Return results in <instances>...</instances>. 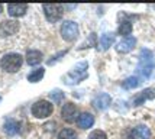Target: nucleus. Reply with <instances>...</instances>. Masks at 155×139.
Returning <instances> with one entry per match:
<instances>
[{
  "instance_id": "obj_1",
  "label": "nucleus",
  "mask_w": 155,
  "mask_h": 139,
  "mask_svg": "<svg viewBox=\"0 0 155 139\" xmlns=\"http://www.w3.org/2000/svg\"><path fill=\"white\" fill-rule=\"evenodd\" d=\"M154 70V52L151 49L143 48L139 55V64H138V73L142 78H148Z\"/></svg>"
},
{
  "instance_id": "obj_2",
  "label": "nucleus",
  "mask_w": 155,
  "mask_h": 139,
  "mask_svg": "<svg viewBox=\"0 0 155 139\" xmlns=\"http://www.w3.org/2000/svg\"><path fill=\"white\" fill-rule=\"evenodd\" d=\"M22 64H23L22 55H20V54H16V52L6 54V55L0 60V67H2V70H5L6 73H16V71H19Z\"/></svg>"
},
{
  "instance_id": "obj_3",
  "label": "nucleus",
  "mask_w": 155,
  "mask_h": 139,
  "mask_svg": "<svg viewBox=\"0 0 155 139\" xmlns=\"http://www.w3.org/2000/svg\"><path fill=\"white\" fill-rule=\"evenodd\" d=\"M87 77V62L84 61V62H81L78 65H75L70 73L64 77V81L67 83V84H77V83H80L83 78H86Z\"/></svg>"
},
{
  "instance_id": "obj_4",
  "label": "nucleus",
  "mask_w": 155,
  "mask_h": 139,
  "mask_svg": "<svg viewBox=\"0 0 155 139\" xmlns=\"http://www.w3.org/2000/svg\"><path fill=\"white\" fill-rule=\"evenodd\" d=\"M52 112H54V106H52V103H49L47 100H38L32 106V114L38 119L48 117V116H51Z\"/></svg>"
},
{
  "instance_id": "obj_5",
  "label": "nucleus",
  "mask_w": 155,
  "mask_h": 139,
  "mask_svg": "<svg viewBox=\"0 0 155 139\" xmlns=\"http://www.w3.org/2000/svg\"><path fill=\"white\" fill-rule=\"evenodd\" d=\"M61 35L68 42H73L78 38V25L73 20H65L61 26Z\"/></svg>"
},
{
  "instance_id": "obj_6",
  "label": "nucleus",
  "mask_w": 155,
  "mask_h": 139,
  "mask_svg": "<svg viewBox=\"0 0 155 139\" xmlns=\"http://www.w3.org/2000/svg\"><path fill=\"white\" fill-rule=\"evenodd\" d=\"M44 12H45V16H47V20L54 23L57 20H60L62 18V6L61 5H44Z\"/></svg>"
},
{
  "instance_id": "obj_7",
  "label": "nucleus",
  "mask_w": 155,
  "mask_h": 139,
  "mask_svg": "<svg viewBox=\"0 0 155 139\" xmlns=\"http://www.w3.org/2000/svg\"><path fill=\"white\" fill-rule=\"evenodd\" d=\"M61 116L62 119L65 120L67 123H73L75 120L78 119V110H77V106L74 103H65L62 106V110H61Z\"/></svg>"
},
{
  "instance_id": "obj_8",
  "label": "nucleus",
  "mask_w": 155,
  "mask_h": 139,
  "mask_svg": "<svg viewBox=\"0 0 155 139\" xmlns=\"http://www.w3.org/2000/svg\"><path fill=\"white\" fill-rule=\"evenodd\" d=\"M19 31L18 20H3L0 22V36H10Z\"/></svg>"
},
{
  "instance_id": "obj_9",
  "label": "nucleus",
  "mask_w": 155,
  "mask_h": 139,
  "mask_svg": "<svg viewBox=\"0 0 155 139\" xmlns=\"http://www.w3.org/2000/svg\"><path fill=\"white\" fill-rule=\"evenodd\" d=\"M136 45V38L135 36H126L116 45V51L120 54H126V52H130Z\"/></svg>"
},
{
  "instance_id": "obj_10",
  "label": "nucleus",
  "mask_w": 155,
  "mask_h": 139,
  "mask_svg": "<svg viewBox=\"0 0 155 139\" xmlns=\"http://www.w3.org/2000/svg\"><path fill=\"white\" fill-rule=\"evenodd\" d=\"M28 10V5L25 3H10L7 5V12L12 18H20L26 13Z\"/></svg>"
},
{
  "instance_id": "obj_11",
  "label": "nucleus",
  "mask_w": 155,
  "mask_h": 139,
  "mask_svg": "<svg viewBox=\"0 0 155 139\" xmlns=\"http://www.w3.org/2000/svg\"><path fill=\"white\" fill-rule=\"evenodd\" d=\"M130 138L132 139H149L151 138V131H149L148 126L145 125H139L135 126L130 132Z\"/></svg>"
},
{
  "instance_id": "obj_12",
  "label": "nucleus",
  "mask_w": 155,
  "mask_h": 139,
  "mask_svg": "<svg viewBox=\"0 0 155 139\" xmlns=\"http://www.w3.org/2000/svg\"><path fill=\"white\" fill-rule=\"evenodd\" d=\"M110 103H112V97L109 96L107 93H101L99 94L94 100H93V104L97 110H104V109H107L110 106Z\"/></svg>"
},
{
  "instance_id": "obj_13",
  "label": "nucleus",
  "mask_w": 155,
  "mask_h": 139,
  "mask_svg": "<svg viewBox=\"0 0 155 139\" xmlns=\"http://www.w3.org/2000/svg\"><path fill=\"white\" fill-rule=\"evenodd\" d=\"M152 99H155V88H147V90L141 91L134 99V104L135 106H141L145 100H152Z\"/></svg>"
},
{
  "instance_id": "obj_14",
  "label": "nucleus",
  "mask_w": 155,
  "mask_h": 139,
  "mask_svg": "<svg viewBox=\"0 0 155 139\" xmlns=\"http://www.w3.org/2000/svg\"><path fill=\"white\" fill-rule=\"evenodd\" d=\"M42 60H44V55L38 49H31V51L26 52V62L29 65H38V64L42 62Z\"/></svg>"
},
{
  "instance_id": "obj_15",
  "label": "nucleus",
  "mask_w": 155,
  "mask_h": 139,
  "mask_svg": "<svg viewBox=\"0 0 155 139\" xmlns=\"http://www.w3.org/2000/svg\"><path fill=\"white\" fill-rule=\"evenodd\" d=\"M77 123H78V126H80L81 129H88L94 123V117L90 113H81L80 116H78V119H77Z\"/></svg>"
},
{
  "instance_id": "obj_16",
  "label": "nucleus",
  "mask_w": 155,
  "mask_h": 139,
  "mask_svg": "<svg viewBox=\"0 0 155 139\" xmlns=\"http://www.w3.org/2000/svg\"><path fill=\"white\" fill-rule=\"evenodd\" d=\"M3 129H5V132L7 135H10V136H13L16 133H19L20 131V123L19 122H16V120H7L5 126H3Z\"/></svg>"
},
{
  "instance_id": "obj_17",
  "label": "nucleus",
  "mask_w": 155,
  "mask_h": 139,
  "mask_svg": "<svg viewBox=\"0 0 155 139\" xmlns=\"http://www.w3.org/2000/svg\"><path fill=\"white\" fill-rule=\"evenodd\" d=\"M113 42H115V35L113 33H104V35H101L100 38V49L101 51H106L109 49L110 46L113 45Z\"/></svg>"
},
{
  "instance_id": "obj_18",
  "label": "nucleus",
  "mask_w": 155,
  "mask_h": 139,
  "mask_svg": "<svg viewBox=\"0 0 155 139\" xmlns=\"http://www.w3.org/2000/svg\"><path fill=\"white\" fill-rule=\"evenodd\" d=\"M44 74H45V68H36V70H34L32 73L28 75V81H31V83H38V81H41L42 80V77H44Z\"/></svg>"
},
{
  "instance_id": "obj_19",
  "label": "nucleus",
  "mask_w": 155,
  "mask_h": 139,
  "mask_svg": "<svg viewBox=\"0 0 155 139\" xmlns=\"http://www.w3.org/2000/svg\"><path fill=\"white\" fill-rule=\"evenodd\" d=\"M139 78L138 77H135V75H132V77H129V78H126L123 83H122V87L123 88H128V90H130V88H135V87L139 86Z\"/></svg>"
},
{
  "instance_id": "obj_20",
  "label": "nucleus",
  "mask_w": 155,
  "mask_h": 139,
  "mask_svg": "<svg viewBox=\"0 0 155 139\" xmlns=\"http://www.w3.org/2000/svg\"><path fill=\"white\" fill-rule=\"evenodd\" d=\"M58 139H77V132H75L74 129L65 127V129H62L60 132Z\"/></svg>"
},
{
  "instance_id": "obj_21",
  "label": "nucleus",
  "mask_w": 155,
  "mask_h": 139,
  "mask_svg": "<svg viewBox=\"0 0 155 139\" xmlns=\"http://www.w3.org/2000/svg\"><path fill=\"white\" fill-rule=\"evenodd\" d=\"M130 32H132V23L130 22H122L119 29H117V33L126 38L128 35H130Z\"/></svg>"
},
{
  "instance_id": "obj_22",
  "label": "nucleus",
  "mask_w": 155,
  "mask_h": 139,
  "mask_svg": "<svg viewBox=\"0 0 155 139\" xmlns=\"http://www.w3.org/2000/svg\"><path fill=\"white\" fill-rule=\"evenodd\" d=\"M49 97L54 100V101H62V99H64V93L61 91V90H54V91L49 93Z\"/></svg>"
},
{
  "instance_id": "obj_23",
  "label": "nucleus",
  "mask_w": 155,
  "mask_h": 139,
  "mask_svg": "<svg viewBox=\"0 0 155 139\" xmlns=\"http://www.w3.org/2000/svg\"><path fill=\"white\" fill-rule=\"evenodd\" d=\"M88 139H107V136L103 131H93L88 135Z\"/></svg>"
},
{
  "instance_id": "obj_24",
  "label": "nucleus",
  "mask_w": 155,
  "mask_h": 139,
  "mask_svg": "<svg viewBox=\"0 0 155 139\" xmlns=\"http://www.w3.org/2000/svg\"><path fill=\"white\" fill-rule=\"evenodd\" d=\"M2 10H3V6H2V5H0V13H2Z\"/></svg>"
},
{
  "instance_id": "obj_25",
  "label": "nucleus",
  "mask_w": 155,
  "mask_h": 139,
  "mask_svg": "<svg viewBox=\"0 0 155 139\" xmlns=\"http://www.w3.org/2000/svg\"><path fill=\"white\" fill-rule=\"evenodd\" d=\"M0 100H2V97H0Z\"/></svg>"
}]
</instances>
